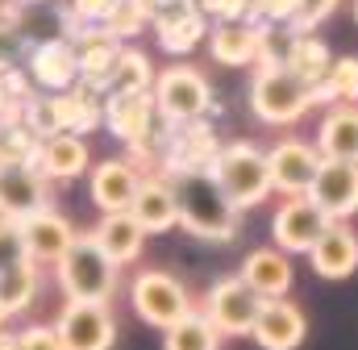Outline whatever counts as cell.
<instances>
[{
    "label": "cell",
    "mask_w": 358,
    "mask_h": 350,
    "mask_svg": "<svg viewBox=\"0 0 358 350\" xmlns=\"http://www.w3.org/2000/svg\"><path fill=\"white\" fill-rule=\"evenodd\" d=\"M179 204V225L200 242H234L238 238V213L213 183V175H179L171 179Z\"/></svg>",
    "instance_id": "obj_1"
},
{
    "label": "cell",
    "mask_w": 358,
    "mask_h": 350,
    "mask_svg": "<svg viewBox=\"0 0 358 350\" xmlns=\"http://www.w3.org/2000/svg\"><path fill=\"white\" fill-rule=\"evenodd\" d=\"M213 183L221 188V196L234 204V213L242 209H259L271 192V172H267V150H259L255 142L238 138L225 142L217 163H213Z\"/></svg>",
    "instance_id": "obj_2"
},
{
    "label": "cell",
    "mask_w": 358,
    "mask_h": 350,
    "mask_svg": "<svg viewBox=\"0 0 358 350\" xmlns=\"http://www.w3.org/2000/svg\"><path fill=\"white\" fill-rule=\"evenodd\" d=\"M55 271H59V288L67 292V300L108 304L117 292V267L104 259V251L92 242V234H76L71 251L55 262Z\"/></svg>",
    "instance_id": "obj_3"
},
{
    "label": "cell",
    "mask_w": 358,
    "mask_h": 350,
    "mask_svg": "<svg viewBox=\"0 0 358 350\" xmlns=\"http://www.w3.org/2000/svg\"><path fill=\"white\" fill-rule=\"evenodd\" d=\"M155 113L163 125H183V121H204L208 104H213V88L208 80L192 67V63H176L167 71L155 76Z\"/></svg>",
    "instance_id": "obj_4"
},
{
    "label": "cell",
    "mask_w": 358,
    "mask_h": 350,
    "mask_svg": "<svg viewBox=\"0 0 358 350\" xmlns=\"http://www.w3.org/2000/svg\"><path fill=\"white\" fill-rule=\"evenodd\" d=\"M217 155H221V138H217V130L208 121L163 125V179L213 175Z\"/></svg>",
    "instance_id": "obj_5"
},
{
    "label": "cell",
    "mask_w": 358,
    "mask_h": 350,
    "mask_svg": "<svg viewBox=\"0 0 358 350\" xmlns=\"http://www.w3.org/2000/svg\"><path fill=\"white\" fill-rule=\"evenodd\" d=\"M250 108L267 125H292V121H300L313 108V100H308V88L275 63V67H259L255 71V80H250Z\"/></svg>",
    "instance_id": "obj_6"
},
{
    "label": "cell",
    "mask_w": 358,
    "mask_h": 350,
    "mask_svg": "<svg viewBox=\"0 0 358 350\" xmlns=\"http://www.w3.org/2000/svg\"><path fill=\"white\" fill-rule=\"evenodd\" d=\"M129 304L146 326H159V330H171L192 313V296L171 271H138L129 284Z\"/></svg>",
    "instance_id": "obj_7"
},
{
    "label": "cell",
    "mask_w": 358,
    "mask_h": 350,
    "mask_svg": "<svg viewBox=\"0 0 358 350\" xmlns=\"http://www.w3.org/2000/svg\"><path fill=\"white\" fill-rule=\"evenodd\" d=\"M263 300L238 279V275H225L208 288V300H204V317L213 321V330L221 338H242L255 330V317H259Z\"/></svg>",
    "instance_id": "obj_8"
},
{
    "label": "cell",
    "mask_w": 358,
    "mask_h": 350,
    "mask_svg": "<svg viewBox=\"0 0 358 350\" xmlns=\"http://www.w3.org/2000/svg\"><path fill=\"white\" fill-rule=\"evenodd\" d=\"M55 334L63 350H113L117 342V321H113V309L108 304H84V300H67L59 321H55Z\"/></svg>",
    "instance_id": "obj_9"
},
{
    "label": "cell",
    "mask_w": 358,
    "mask_h": 350,
    "mask_svg": "<svg viewBox=\"0 0 358 350\" xmlns=\"http://www.w3.org/2000/svg\"><path fill=\"white\" fill-rule=\"evenodd\" d=\"M321 150L304 138H279L275 146L267 150V172H271V188L275 192H287L292 196H308L313 179L321 172Z\"/></svg>",
    "instance_id": "obj_10"
},
{
    "label": "cell",
    "mask_w": 358,
    "mask_h": 350,
    "mask_svg": "<svg viewBox=\"0 0 358 350\" xmlns=\"http://www.w3.org/2000/svg\"><path fill=\"white\" fill-rule=\"evenodd\" d=\"M325 217L308 196H292L279 204V213L271 217V234H275V251L283 255H308L317 246V238L325 234Z\"/></svg>",
    "instance_id": "obj_11"
},
{
    "label": "cell",
    "mask_w": 358,
    "mask_h": 350,
    "mask_svg": "<svg viewBox=\"0 0 358 350\" xmlns=\"http://www.w3.org/2000/svg\"><path fill=\"white\" fill-rule=\"evenodd\" d=\"M308 200L321 209L325 221H350L358 213V163L325 159L313 188H308Z\"/></svg>",
    "instance_id": "obj_12"
},
{
    "label": "cell",
    "mask_w": 358,
    "mask_h": 350,
    "mask_svg": "<svg viewBox=\"0 0 358 350\" xmlns=\"http://www.w3.org/2000/svg\"><path fill=\"white\" fill-rule=\"evenodd\" d=\"M25 76H29V84L38 88V92H50V96L71 92V88L80 84V55H76V46L63 42V38L34 42V46H29V67H25Z\"/></svg>",
    "instance_id": "obj_13"
},
{
    "label": "cell",
    "mask_w": 358,
    "mask_h": 350,
    "mask_svg": "<svg viewBox=\"0 0 358 350\" xmlns=\"http://www.w3.org/2000/svg\"><path fill=\"white\" fill-rule=\"evenodd\" d=\"M42 209H50V179L38 167H0V221L17 225Z\"/></svg>",
    "instance_id": "obj_14"
},
{
    "label": "cell",
    "mask_w": 358,
    "mask_h": 350,
    "mask_svg": "<svg viewBox=\"0 0 358 350\" xmlns=\"http://www.w3.org/2000/svg\"><path fill=\"white\" fill-rule=\"evenodd\" d=\"M117 142L134 146L142 138H150L159 130V113H155V96L150 92H121V96H104V121H100Z\"/></svg>",
    "instance_id": "obj_15"
},
{
    "label": "cell",
    "mask_w": 358,
    "mask_h": 350,
    "mask_svg": "<svg viewBox=\"0 0 358 350\" xmlns=\"http://www.w3.org/2000/svg\"><path fill=\"white\" fill-rule=\"evenodd\" d=\"M17 230H21L25 255H29L34 267L59 262L67 251H71V242H76V230H71V221H67L59 209H42V213L25 217V221H17Z\"/></svg>",
    "instance_id": "obj_16"
},
{
    "label": "cell",
    "mask_w": 358,
    "mask_h": 350,
    "mask_svg": "<svg viewBox=\"0 0 358 350\" xmlns=\"http://www.w3.org/2000/svg\"><path fill=\"white\" fill-rule=\"evenodd\" d=\"M304 334H308V321L292 300H263L255 330H250V338L263 350H296L304 342Z\"/></svg>",
    "instance_id": "obj_17"
},
{
    "label": "cell",
    "mask_w": 358,
    "mask_h": 350,
    "mask_svg": "<svg viewBox=\"0 0 358 350\" xmlns=\"http://www.w3.org/2000/svg\"><path fill=\"white\" fill-rule=\"evenodd\" d=\"M138 183L142 175L134 172L125 159H104L92 167V179H88V192H92V204L108 217V213H129L134 196H138Z\"/></svg>",
    "instance_id": "obj_18"
},
{
    "label": "cell",
    "mask_w": 358,
    "mask_h": 350,
    "mask_svg": "<svg viewBox=\"0 0 358 350\" xmlns=\"http://www.w3.org/2000/svg\"><path fill=\"white\" fill-rule=\"evenodd\" d=\"M308 262L321 279H346L358 271V234L346 221H329L317 246L308 251Z\"/></svg>",
    "instance_id": "obj_19"
},
{
    "label": "cell",
    "mask_w": 358,
    "mask_h": 350,
    "mask_svg": "<svg viewBox=\"0 0 358 350\" xmlns=\"http://www.w3.org/2000/svg\"><path fill=\"white\" fill-rule=\"evenodd\" d=\"M129 217H134L146 234H163V230L179 225V204H176L171 179H163V175H142L138 196H134V204H129Z\"/></svg>",
    "instance_id": "obj_20"
},
{
    "label": "cell",
    "mask_w": 358,
    "mask_h": 350,
    "mask_svg": "<svg viewBox=\"0 0 358 350\" xmlns=\"http://www.w3.org/2000/svg\"><path fill=\"white\" fill-rule=\"evenodd\" d=\"M238 279L259 296V300H287V288H292V259L275 246H263V251H250Z\"/></svg>",
    "instance_id": "obj_21"
},
{
    "label": "cell",
    "mask_w": 358,
    "mask_h": 350,
    "mask_svg": "<svg viewBox=\"0 0 358 350\" xmlns=\"http://www.w3.org/2000/svg\"><path fill=\"white\" fill-rule=\"evenodd\" d=\"M208 50L217 63L225 67H246V63H259L263 55V25L255 21H229V25H208Z\"/></svg>",
    "instance_id": "obj_22"
},
{
    "label": "cell",
    "mask_w": 358,
    "mask_h": 350,
    "mask_svg": "<svg viewBox=\"0 0 358 350\" xmlns=\"http://www.w3.org/2000/svg\"><path fill=\"white\" fill-rule=\"evenodd\" d=\"M321 159H334V163H358V108L355 104H334L325 117H321V130H317V142Z\"/></svg>",
    "instance_id": "obj_23"
},
{
    "label": "cell",
    "mask_w": 358,
    "mask_h": 350,
    "mask_svg": "<svg viewBox=\"0 0 358 350\" xmlns=\"http://www.w3.org/2000/svg\"><path fill=\"white\" fill-rule=\"evenodd\" d=\"M150 29H155V38H159V46L167 50V55H192L204 38H208V21L200 17V8L196 4H187V8H171V13H163V17H155L150 21Z\"/></svg>",
    "instance_id": "obj_24"
},
{
    "label": "cell",
    "mask_w": 358,
    "mask_h": 350,
    "mask_svg": "<svg viewBox=\"0 0 358 350\" xmlns=\"http://www.w3.org/2000/svg\"><path fill=\"white\" fill-rule=\"evenodd\" d=\"M92 242L104 251V259L113 262V267H121V262H134L142 255L146 230H142L129 213H108V217H100V225L92 230Z\"/></svg>",
    "instance_id": "obj_25"
},
{
    "label": "cell",
    "mask_w": 358,
    "mask_h": 350,
    "mask_svg": "<svg viewBox=\"0 0 358 350\" xmlns=\"http://www.w3.org/2000/svg\"><path fill=\"white\" fill-rule=\"evenodd\" d=\"M34 167L42 172V179H80V175L92 167L88 142L76 138V134H55V138L42 142Z\"/></svg>",
    "instance_id": "obj_26"
},
{
    "label": "cell",
    "mask_w": 358,
    "mask_h": 350,
    "mask_svg": "<svg viewBox=\"0 0 358 350\" xmlns=\"http://www.w3.org/2000/svg\"><path fill=\"white\" fill-rule=\"evenodd\" d=\"M80 55V84L92 88L96 96L108 92V80H113V67H117V55H121V42H113L100 25L88 29V38L76 46Z\"/></svg>",
    "instance_id": "obj_27"
},
{
    "label": "cell",
    "mask_w": 358,
    "mask_h": 350,
    "mask_svg": "<svg viewBox=\"0 0 358 350\" xmlns=\"http://www.w3.org/2000/svg\"><path fill=\"white\" fill-rule=\"evenodd\" d=\"M55 117H59V134L84 138L92 130H100V121H104V100H100L92 88L76 84L71 92H59V96H55Z\"/></svg>",
    "instance_id": "obj_28"
},
{
    "label": "cell",
    "mask_w": 358,
    "mask_h": 350,
    "mask_svg": "<svg viewBox=\"0 0 358 350\" xmlns=\"http://www.w3.org/2000/svg\"><path fill=\"white\" fill-rule=\"evenodd\" d=\"M329 63H334L329 46H325L321 38L304 34V38H287V50H283V63H279V67H283L287 76H296L304 88H317L329 76Z\"/></svg>",
    "instance_id": "obj_29"
},
{
    "label": "cell",
    "mask_w": 358,
    "mask_h": 350,
    "mask_svg": "<svg viewBox=\"0 0 358 350\" xmlns=\"http://www.w3.org/2000/svg\"><path fill=\"white\" fill-rule=\"evenodd\" d=\"M308 100L313 104H355L358 108V59L346 55V59H334L329 63V76L317 88H308Z\"/></svg>",
    "instance_id": "obj_30"
},
{
    "label": "cell",
    "mask_w": 358,
    "mask_h": 350,
    "mask_svg": "<svg viewBox=\"0 0 358 350\" xmlns=\"http://www.w3.org/2000/svg\"><path fill=\"white\" fill-rule=\"evenodd\" d=\"M163 350H221V334L204 313H187L171 330H163Z\"/></svg>",
    "instance_id": "obj_31"
},
{
    "label": "cell",
    "mask_w": 358,
    "mask_h": 350,
    "mask_svg": "<svg viewBox=\"0 0 358 350\" xmlns=\"http://www.w3.org/2000/svg\"><path fill=\"white\" fill-rule=\"evenodd\" d=\"M155 88V67L142 50L134 46H121L117 55V67H113V80H108V92L104 96H121V92H150Z\"/></svg>",
    "instance_id": "obj_32"
},
{
    "label": "cell",
    "mask_w": 358,
    "mask_h": 350,
    "mask_svg": "<svg viewBox=\"0 0 358 350\" xmlns=\"http://www.w3.org/2000/svg\"><path fill=\"white\" fill-rule=\"evenodd\" d=\"M38 296V267L34 262H21L13 271L0 275V309L13 317V313H25Z\"/></svg>",
    "instance_id": "obj_33"
},
{
    "label": "cell",
    "mask_w": 358,
    "mask_h": 350,
    "mask_svg": "<svg viewBox=\"0 0 358 350\" xmlns=\"http://www.w3.org/2000/svg\"><path fill=\"white\" fill-rule=\"evenodd\" d=\"M150 25V13L142 8V0H117L113 8H108V17L100 21V29L113 38V42H129V38H138L142 29Z\"/></svg>",
    "instance_id": "obj_34"
},
{
    "label": "cell",
    "mask_w": 358,
    "mask_h": 350,
    "mask_svg": "<svg viewBox=\"0 0 358 350\" xmlns=\"http://www.w3.org/2000/svg\"><path fill=\"white\" fill-rule=\"evenodd\" d=\"M200 17L213 25H229V21H250L255 0H196Z\"/></svg>",
    "instance_id": "obj_35"
},
{
    "label": "cell",
    "mask_w": 358,
    "mask_h": 350,
    "mask_svg": "<svg viewBox=\"0 0 358 350\" xmlns=\"http://www.w3.org/2000/svg\"><path fill=\"white\" fill-rule=\"evenodd\" d=\"M338 4H342V0H296V17H292L287 34H292V38L313 34V25H321V21H325Z\"/></svg>",
    "instance_id": "obj_36"
},
{
    "label": "cell",
    "mask_w": 358,
    "mask_h": 350,
    "mask_svg": "<svg viewBox=\"0 0 358 350\" xmlns=\"http://www.w3.org/2000/svg\"><path fill=\"white\" fill-rule=\"evenodd\" d=\"M21 262H29L25 242H21V230L13 221H0V275L13 271V267H21Z\"/></svg>",
    "instance_id": "obj_37"
},
{
    "label": "cell",
    "mask_w": 358,
    "mask_h": 350,
    "mask_svg": "<svg viewBox=\"0 0 358 350\" xmlns=\"http://www.w3.org/2000/svg\"><path fill=\"white\" fill-rule=\"evenodd\" d=\"M292 17H296V0H255V13H250V21L255 25H292Z\"/></svg>",
    "instance_id": "obj_38"
},
{
    "label": "cell",
    "mask_w": 358,
    "mask_h": 350,
    "mask_svg": "<svg viewBox=\"0 0 358 350\" xmlns=\"http://www.w3.org/2000/svg\"><path fill=\"white\" fill-rule=\"evenodd\" d=\"M21 346L25 350H63V342H59L55 326H29V330H21Z\"/></svg>",
    "instance_id": "obj_39"
},
{
    "label": "cell",
    "mask_w": 358,
    "mask_h": 350,
    "mask_svg": "<svg viewBox=\"0 0 358 350\" xmlns=\"http://www.w3.org/2000/svg\"><path fill=\"white\" fill-rule=\"evenodd\" d=\"M117 0H71L67 8L80 17V21H88V25H100L104 17H108V8H113Z\"/></svg>",
    "instance_id": "obj_40"
},
{
    "label": "cell",
    "mask_w": 358,
    "mask_h": 350,
    "mask_svg": "<svg viewBox=\"0 0 358 350\" xmlns=\"http://www.w3.org/2000/svg\"><path fill=\"white\" fill-rule=\"evenodd\" d=\"M187 4H196V0H142V8L150 13V21L163 17V13H171V8H187Z\"/></svg>",
    "instance_id": "obj_41"
},
{
    "label": "cell",
    "mask_w": 358,
    "mask_h": 350,
    "mask_svg": "<svg viewBox=\"0 0 358 350\" xmlns=\"http://www.w3.org/2000/svg\"><path fill=\"white\" fill-rule=\"evenodd\" d=\"M0 350H25L21 346V334H4V338H0Z\"/></svg>",
    "instance_id": "obj_42"
},
{
    "label": "cell",
    "mask_w": 358,
    "mask_h": 350,
    "mask_svg": "<svg viewBox=\"0 0 358 350\" xmlns=\"http://www.w3.org/2000/svg\"><path fill=\"white\" fill-rule=\"evenodd\" d=\"M4 326H8V313H4V309H0V338H4V334H8V330H4Z\"/></svg>",
    "instance_id": "obj_43"
},
{
    "label": "cell",
    "mask_w": 358,
    "mask_h": 350,
    "mask_svg": "<svg viewBox=\"0 0 358 350\" xmlns=\"http://www.w3.org/2000/svg\"><path fill=\"white\" fill-rule=\"evenodd\" d=\"M13 4H42V0H13Z\"/></svg>",
    "instance_id": "obj_44"
},
{
    "label": "cell",
    "mask_w": 358,
    "mask_h": 350,
    "mask_svg": "<svg viewBox=\"0 0 358 350\" xmlns=\"http://www.w3.org/2000/svg\"><path fill=\"white\" fill-rule=\"evenodd\" d=\"M355 21H358V0H355Z\"/></svg>",
    "instance_id": "obj_45"
}]
</instances>
